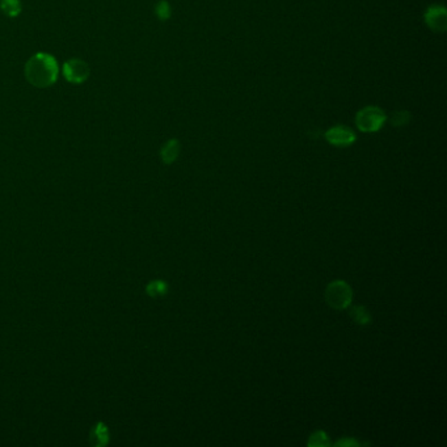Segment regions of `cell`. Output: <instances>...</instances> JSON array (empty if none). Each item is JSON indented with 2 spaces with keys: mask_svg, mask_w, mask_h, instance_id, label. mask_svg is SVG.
Masks as SVG:
<instances>
[{
  "mask_svg": "<svg viewBox=\"0 0 447 447\" xmlns=\"http://www.w3.org/2000/svg\"><path fill=\"white\" fill-rule=\"evenodd\" d=\"M409 121H411V113L406 111H398L391 117V124H392V126H396V128H402V126L408 125Z\"/></svg>",
  "mask_w": 447,
  "mask_h": 447,
  "instance_id": "14",
  "label": "cell"
},
{
  "mask_svg": "<svg viewBox=\"0 0 447 447\" xmlns=\"http://www.w3.org/2000/svg\"><path fill=\"white\" fill-rule=\"evenodd\" d=\"M91 69L86 60L79 58H72L63 65V76L67 82L73 84H80L89 78Z\"/></svg>",
  "mask_w": 447,
  "mask_h": 447,
  "instance_id": "4",
  "label": "cell"
},
{
  "mask_svg": "<svg viewBox=\"0 0 447 447\" xmlns=\"http://www.w3.org/2000/svg\"><path fill=\"white\" fill-rule=\"evenodd\" d=\"M155 14H157L159 20H161V21L168 20L171 17V14H172L171 4L167 0H160L155 5Z\"/></svg>",
  "mask_w": 447,
  "mask_h": 447,
  "instance_id": "13",
  "label": "cell"
},
{
  "mask_svg": "<svg viewBox=\"0 0 447 447\" xmlns=\"http://www.w3.org/2000/svg\"><path fill=\"white\" fill-rule=\"evenodd\" d=\"M425 24L435 33H444L447 28L446 8L441 4H432L424 12Z\"/></svg>",
  "mask_w": 447,
  "mask_h": 447,
  "instance_id": "5",
  "label": "cell"
},
{
  "mask_svg": "<svg viewBox=\"0 0 447 447\" xmlns=\"http://www.w3.org/2000/svg\"><path fill=\"white\" fill-rule=\"evenodd\" d=\"M324 299L333 310L343 311L347 307H350V304H352L353 290L345 281L337 279V281L331 282L325 288Z\"/></svg>",
  "mask_w": 447,
  "mask_h": 447,
  "instance_id": "2",
  "label": "cell"
},
{
  "mask_svg": "<svg viewBox=\"0 0 447 447\" xmlns=\"http://www.w3.org/2000/svg\"><path fill=\"white\" fill-rule=\"evenodd\" d=\"M387 115L379 106H365L356 115V126L363 133H376L382 129Z\"/></svg>",
  "mask_w": 447,
  "mask_h": 447,
  "instance_id": "3",
  "label": "cell"
},
{
  "mask_svg": "<svg viewBox=\"0 0 447 447\" xmlns=\"http://www.w3.org/2000/svg\"><path fill=\"white\" fill-rule=\"evenodd\" d=\"M336 447H358L360 446V442H357L356 439L353 438H343V439H339L336 444H334Z\"/></svg>",
  "mask_w": 447,
  "mask_h": 447,
  "instance_id": "15",
  "label": "cell"
},
{
  "mask_svg": "<svg viewBox=\"0 0 447 447\" xmlns=\"http://www.w3.org/2000/svg\"><path fill=\"white\" fill-rule=\"evenodd\" d=\"M324 138L334 147H349L357 141V135L352 129L343 125L333 126L324 133Z\"/></svg>",
  "mask_w": 447,
  "mask_h": 447,
  "instance_id": "6",
  "label": "cell"
},
{
  "mask_svg": "<svg viewBox=\"0 0 447 447\" xmlns=\"http://www.w3.org/2000/svg\"><path fill=\"white\" fill-rule=\"evenodd\" d=\"M146 291L150 297L155 298V297H161L164 294H167L168 291V285L164 281H152L147 285Z\"/></svg>",
  "mask_w": 447,
  "mask_h": 447,
  "instance_id": "12",
  "label": "cell"
},
{
  "mask_svg": "<svg viewBox=\"0 0 447 447\" xmlns=\"http://www.w3.org/2000/svg\"><path fill=\"white\" fill-rule=\"evenodd\" d=\"M307 445L310 447H328L331 446L332 444L327 433L324 431H317L310 435Z\"/></svg>",
  "mask_w": 447,
  "mask_h": 447,
  "instance_id": "11",
  "label": "cell"
},
{
  "mask_svg": "<svg viewBox=\"0 0 447 447\" xmlns=\"http://www.w3.org/2000/svg\"><path fill=\"white\" fill-rule=\"evenodd\" d=\"M180 151H181V144L177 141V139H170L167 141L165 144H163L161 150H160V157H161V160L164 164H172L174 163L179 155H180Z\"/></svg>",
  "mask_w": 447,
  "mask_h": 447,
  "instance_id": "7",
  "label": "cell"
},
{
  "mask_svg": "<svg viewBox=\"0 0 447 447\" xmlns=\"http://www.w3.org/2000/svg\"><path fill=\"white\" fill-rule=\"evenodd\" d=\"M25 78L37 88L51 87L58 79L59 67L56 58L49 53H37L25 63Z\"/></svg>",
  "mask_w": 447,
  "mask_h": 447,
  "instance_id": "1",
  "label": "cell"
},
{
  "mask_svg": "<svg viewBox=\"0 0 447 447\" xmlns=\"http://www.w3.org/2000/svg\"><path fill=\"white\" fill-rule=\"evenodd\" d=\"M91 442L93 446H104L109 442V431L102 422L93 426L91 432Z\"/></svg>",
  "mask_w": 447,
  "mask_h": 447,
  "instance_id": "8",
  "label": "cell"
},
{
  "mask_svg": "<svg viewBox=\"0 0 447 447\" xmlns=\"http://www.w3.org/2000/svg\"><path fill=\"white\" fill-rule=\"evenodd\" d=\"M350 315L360 325H369L371 323V315L367 311V308L363 306H354L350 311Z\"/></svg>",
  "mask_w": 447,
  "mask_h": 447,
  "instance_id": "9",
  "label": "cell"
},
{
  "mask_svg": "<svg viewBox=\"0 0 447 447\" xmlns=\"http://www.w3.org/2000/svg\"><path fill=\"white\" fill-rule=\"evenodd\" d=\"M0 8L10 17H16L21 14L23 5L20 0H0Z\"/></svg>",
  "mask_w": 447,
  "mask_h": 447,
  "instance_id": "10",
  "label": "cell"
}]
</instances>
